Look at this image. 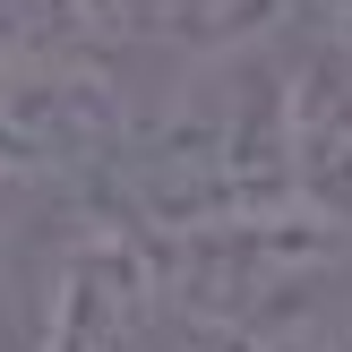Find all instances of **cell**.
<instances>
[{
    "label": "cell",
    "instance_id": "obj_11",
    "mask_svg": "<svg viewBox=\"0 0 352 352\" xmlns=\"http://www.w3.org/2000/svg\"><path fill=\"white\" fill-rule=\"evenodd\" d=\"M344 352H352V327H344Z\"/></svg>",
    "mask_w": 352,
    "mask_h": 352
},
{
    "label": "cell",
    "instance_id": "obj_8",
    "mask_svg": "<svg viewBox=\"0 0 352 352\" xmlns=\"http://www.w3.org/2000/svg\"><path fill=\"white\" fill-rule=\"evenodd\" d=\"M318 9H327V17H336V26H352V0H318Z\"/></svg>",
    "mask_w": 352,
    "mask_h": 352
},
{
    "label": "cell",
    "instance_id": "obj_5",
    "mask_svg": "<svg viewBox=\"0 0 352 352\" xmlns=\"http://www.w3.org/2000/svg\"><path fill=\"white\" fill-rule=\"evenodd\" d=\"M275 0H86V34L95 43H241L267 34Z\"/></svg>",
    "mask_w": 352,
    "mask_h": 352
},
{
    "label": "cell",
    "instance_id": "obj_10",
    "mask_svg": "<svg viewBox=\"0 0 352 352\" xmlns=\"http://www.w3.org/2000/svg\"><path fill=\"white\" fill-rule=\"evenodd\" d=\"M336 34H344V43H352V26H336Z\"/></svg>",
    "mask_w": 352,
    "mask_h": 352
},
{
    "label": "cell",
    "instance_id": "obj_4",
    "mask_svg": "<svg viewBox=\"0 0 352 352\" xmlns=\"http://www.w3.org/2000/svg\"><path fill=\"white\" fill-rule=\"evenodd\" d=\"M155 344V284L138 241L120 232H86L60 267V292H52V318L34 352H146Z\"/></svg>",
    "mask_w": 352,
    "mask_h": 352
},
{
    "label": "cell",
    "instance_id": "obj_6",
    "mask_svg": "<svg viewBox=\"0 0 352 352\" xmlns=\"http://www.w3.org/2000/svg\"><path fill=\"white\" fill-rule=\"evenodd\" d=\"M86 43V0H0V60H52Z\"/></svg>",
    "mask_w": 352,
    "mask_h": 352
},
{
    "label": "cell",
    "instance_id": "obj_2",
    "mask_svg": "<svg viewBox=\"0 0 352 352\" xmlns=\"http://www.w3.org/2000/svg\"><path fill=\"white\" fill-rule=\"evenodd\" d=\"M129 138V95L86 52L0 60V181H78L95 189Z\"/></svg>",
    "mask_w": 352,
    "mask_h": 352
},
{
    "label": "cell",
    "instance_id": "obj_9",
    "mask_svg": "<svg viewBox=\"0 0 352 352\" xmlns=\"http://www.w3.org/2000/svg\"><path fill=\"white\" fill-rule=\"evenodd\" d=\"M9 189H17V181H0V198H9Z\"/></svg>",
    "mask_w": 352,
    "mask_h": 352
},
{
    "label": "cell",
    "instance_id": "obj_3",
    "mask_svg": "<svg viewBox=\"0 0 352 352\" xmlns=\"http://www.w3.org/2000/svg\"><path fill=\"white\" fill-rule=\"evenodd\" d=\"M284 172L292 206L352 241V43L309 34L284 52Z\"/></svg>",
    "mask_w": 352,
    "mask_h": 352
},
{
    "label": "cell",
    "instance_id": "obj_7",
    "mask_svg": "<svg viewBox=\"0 0 352 352\" xmlns=\"http://www.w3.org/2000/svg\"><path fill=\"white\" fill-rule=\"evenodd\" d=\"M250 352H344V327H292V336H267Z\"/></svg>",
    "mask_w": 352,
    "mask_h": 352
},
{
    "label": "cell",
    "instance_id": "obj_1",
    "mask_svg": "<svg viewBox=\"0 0 352 352\" xmlns=\"http://www.w3.org/2000/svg\"><path fill=\"white\" fill-rule=\"evenodd\" d=\"M95 198L112 206L103 232L120 241H181L206 223L284 215V43L275 34L215 43L155 112H129V138L103 164Z\"/></svg>",
    "mask_w": 352,
    "mask_h": 352
}]
</instances>
